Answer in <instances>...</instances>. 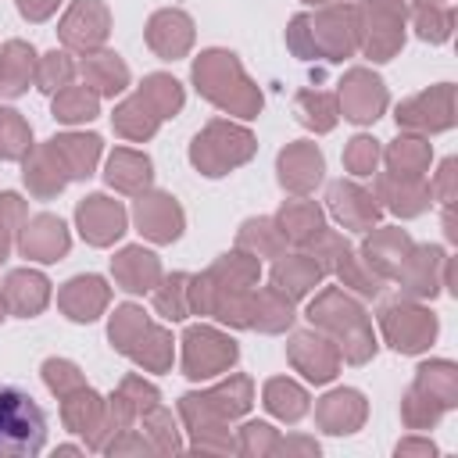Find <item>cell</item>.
I'll use <instances>...</instances> for the list:
<instances>
[{
  "mask_svg": "<svg viewBox=\"0 0 458 458\" xmlns=\"http://www.w3.org/2000/svg\"><path fill=\"white\" fill-rule=\"evenodd\" d=\"M75 222H79V233L93 247H107V243H114L125 233V211H122V204L118 200H107L104 193L86 197L75 208Z\"/></svg>",
  "mask_w": 458,
  "mask_h": 458,
  "instance_id": "13",
  "label": "cell"
},
{
  "mask_svg": "<svg viewBox=\"0 0 458 458\" xmlns=\"http://www.w3.org/2000/svg\"><path fill=\"white\" fill-rule=\"evenodd\" d=\"M379 322H383L386 340L404 354H415V351L429 347L433 336H437V318L426 308H415V304H401V301L386 304L379 311Z\"/></svg>",
  "mask_w": 458,
  "mask_h": 458,
  "instance_id": "8",
  "label": "cell"
},
{
  "mask_svg": "<svg viewBox=\"0 0 458 458\" xmlns=\"http://www.w3.org/2000/svg\"><path fill=\"white\" fill-rule=\"evenodd\" d=\"M236 361V344L208 326H193L182 336V369L190 379H208Z\"/></svg>",
  "mask_w": 458,
  "mask_h": 458,
  "instance_id": "7",
  "label": "cell"
},
{
  "mask_svg": "<svg viewBox=\"0 0 458 458\" xmlns=\"http://www.w3.org/2000/svg\"><path fill=\"white\" fill-rule=\"evenodd\" d=\"M57 304L68 311V318L75 322H93L104 304H107V286L100 276H75L72 283H64V290L57 293Z\"/></svg>",
  "mask_w": 458,
  "mask_h": 458,
  "instance_id": "20",
  "label": "cell"
},
{
  "mask_svg": "<svg viewBox=\"0 0 458 458\" xmlns=\"http://www.w3.org/2000/svg\"><path fill=\"white\" fill-rule=\"evenodd\" d=\"M254 154V136L229 122H211L190 147V161L204 175H225L229 168L243 165Z\"/></svg>",
  "mask_w": 458,
  "mask_h": 458,
  "instance_id": "5",
  "label": "cell"
},
{
  "mask_svg": "<svg viewBox=\"0 0 458 458\" xmlns=\"http://www.w3.org/2000/svg\"><path fill=\"white\" fill-rule=\"evenodd\" d=\"M340 107H344V118L365 125V122H376L379 111L386 107V89L383 82L365 72V68H354L347 72V79L340 82Z\"/></svg>",
  "mask_w": 458,
  "mask_h": 458,
  "instance_id": "11",
  "label": "cell"
},
{
  "mask_svg": "<svg viewBox=\"0 0 458 458\" xmlns=\"http://www.w3.org/2000/svg\"><path fill=\"white\" fill-rule=\"evenodd\" d=\"M318 276H322V268H318V261H315L311 254L283 258V261L272 268V283H276V290H283L290 301H293V297H304V293L318 283Z\"/></svg>",
  "mask_w": 458,
  "mask_h": 458,
  "instance_id": "30",
  "label": "cell"
},
{
  "mask_svg": "<svg viewBox=\"0 0 458 458\" xmlns=\"http://www.w3.org/2000/svg\"><path fill=\"white\" fill-rule=\"evenodd\" d=\"M311 4H315V0H311Z\"/></svg>",
  "mask_w": 458,
  "mask_h": 458,
  "instance_id": "57",
  "label": "cell"
},
{
  "mask_svg": "<svg viewBox=\"0 0 458 458\" xmlns=\"http://www.w3.org/2000/svg\"><path fill=\"white\" fill-rule=\"evenodd\" d=\"M329 211L347 225V229H372L379 218V204L372 193H365L358 182H333L329 186Z\"/></svg>",
  "mask_w": 458,
  "mask_h": 458,
  "instance_id": "15",
  "label": "cell"
},
{
  "mask_svg": "<svg viewBox=\"0 0 458 458\" xmlns=\"http://www.w3.org/2000/svg\"><path fill=\"white\" fill-rule=\"evenodd\" d=\"M21 218V200L14 193H4L0 197V261L7 258V247H11V222Z\"/></svg>",
  "mask_w": 458,
  "mask_h": 458,
  "instance_id": "52",
  "label": "cell"
},
{
  "mask_svg": "<svg viewBox=\"0 0 458 458\" xmlns=\"http://www.w3.org/2000/svg\"><path fill=\"white\" fill-rule=\"evenodd\" d=\"M107 182L114 190H125V193H140L150 186V161L136 150H114L111 161H107Z\"/></svg>",
  "mask_w": 458,
  "mask_h": 458,
  "instance_id": "32",
  "label": "cell"
},
{
  "mask_svg": "<svg viewBox=\"0 0 458 458\" xmlns=\"http://www.w3.org/2000/svg\"><path fill=\"white\" fill-rule=\"evenodd\" d=\"M208 408H218L222 415H240V411H247L250 408V383L243 379V376H236L233 383H225V386H218V390H211L208 397H200Z\"/></svg>",
  "mask_w": 458,
  "mask_h": 458,
  "instance_id": "47",
  "label": "cell"
},
{
  "mask_svg": "<svg viewBox=\"0 0 458 458\" xmlns=\"http://www.w3.org/2000/svg\"><path fill=\"white\" fill-rule=\"evenodd\" d=\"M429 186L422 179H408V175H379V200H386L390 211L397 215H419L429 208Z\"/></svg>",
  "mask_w": 458,
  "mask_h": 458,
  "instance_id": "26",
  "label": "cell"
},
{
  "mask_svg": "<svg viewBox=\"0 0 458 458\" xmlns=\"http://www.w3.org/2000/svg\"><path fill=\"white\" fill-rule=\"evenodd\" d=\"M236 243H240V250H254V258H261V254H279L283 236H279L276 222H268V218H250V222H243Z\"/></svg>",
  "mask_w": 458,
  "mask_h": 458,
  "instance_id": "45",
  "label": "cell"
},
{
  "mask_svg": "<svg viewBox=\"0 0 458 458\" xmlns=\"http://www.w3.org/2000/svg\"><path fill=\"white\" fill-rule=\"evenodd\" d=\"M136 225L154 243H172L182 233V208L168 193H140L136 200Z\"/></svg>",
  "mask_w": 458,
  "mask_h": 458,
  "instance_id": "14",
  "label": "cell"
},
{
  "mask_svg": "<svg viewBox=\"0 0 458 458\" xmlns=\"http://www.w3.org/2000/svg\"><path fill=\"white\" fill-rule=\"evenodd\" d=\"M193 82L211 104H218L225 111H236L243 118H254L258 107H261V93L247 82L240 61L225 50L200 54V61L193 64Z\"/></svg>",
  "mask_w": 458,
  "mask_h": 458,
  "instance_id": "1",
  "label": "cell"
},
{
  "mask_svg": "<svg viewBox=\"0 0 458 458\" xmlns=\"http://www.w3.org/2000/svg\"><path fill=\"white\" fill-rule=\"evenodd\" d=\"M32 147V132L25 118L11 107H0V161H18Z\"/></svg>",
  "mask_w": 458,
  "mask_h": 458,
  "instance_id": "40",
  "label": "cell"
},
{
  "mask_svg": "<svg viewBox=\"0 0 458 458\" xmlns=\"http://www.w3.org/2000/svg\"><path fill=\"white\" fill-rule=\"evenodd\" d=\"M107 7L100 0H75L61 21V43L72 50H97L107 39Z\"/></svg>",
  "mask_w": 458,
  "mask_h": 458,
  "instance_id": "12",
  "label": "cell"
},
{
  "mask_svg": "<svg viewBox=\"0 0 458 458\" xmlns=\"http://www.w3.org/2000/svg\"><path fill=\"white\" fill-rule=\"evenodd\" d=\"M111 268H114V279L122 283V290H129V293H147V290H154L157 279H161L157 258H154L150 250H143V247H125V250L111 261Z\"/></svg>",
  "mask_w": 458,
  "mask_h": 458,
  "instance_id": "23",
  "label": "cell"
},
{
  "mask_svg": "<svg viewBox=\"0 0 458 458\" xmlns=\"http://www.w3.org/2000/svg\"><path fill=\"white\" fill-rule=\"evenodd\" d=\"M140 93L150 100V107H154L161 118H172V114L182 107V89H179V82H175L172 75H150V79H143Z\"/></svg>",
  "mask_w": 458,
  "mask_h": 458,
  "instance_id": "44",
  "label": "cell"
},
{
  "mask_svg": "<svg viewBox=\"0 0 458 458\" xmlns=\"http://www.w3.org/2000/svg\"><path fill=\"white\" fill-rule=\"evenodd\" d=\"M390 172L394 175H408V179H422L426 165H429V143L415 140V136H401L397 143H390L386 150Z\"/></svg>",
  "mask_w": 458,
  "mask_h": 458,
  "instance_id": "37",
  "label": "cell"
},
{
  "mask_svg": "<svg viewBox=\"0 0 458 458\" xmlns=\"http://www.w3.org/2000/svg\"><path fill=\"white\" fill-rule=\"evenodd\" d=\"M157 122H161V114L150 107V100H147L143 93L129 97V100L114 111V129H118L122 136H129V140H147V136H154Z\"/></svg>",
  "mask_w": 458,
  "mask_h": 458,
  "instance_id": "35",
  "label": "cell"
},
{
  "mask_svg": "<svg viewBox=\"0 0 458 458\" xmlns=\"http://www.w3.org/2000/svg\"><path fill=\"white\" fill-rule=\"evenodd\" d=\"M308 318L318 322L322 329H333L340 340H344V354L351 361H365L376 344H372V329H369V318L361 315V308L354 301H347L340 290H326L311 308H308Z\"/></svg>",
  "mask_w": 458,
  "mask_h": 458,
  "instance_id": "4",
  "label": "cell"
},
{
  "mask_svg": "<svg viewBox=\"0 0 458 458\" xmlns=\"http://www.w3.org/2000/svg\"><path fill=\"white\" fill-rule=\"evenodd\" d=\"M147 43L165 57V61H175L190 50L193 43V21L182 14V11H157L147 25Z\"/></svg>",
  "mask_w": 458,
  "mask_h": 458,
  "instance_id": "16",
  "label": "cell"
},
{
  "mask_svg": "<svg viewBox=\"0 0 458 458\" xmlns=\"http://www.w3.org/2000/svg\"><path fill=\"white\" fill-rule=\"evenodd\" d=\"M64 182H68V172L57 161V154H54L50 143H43L32 157H25V186L36 197H54V193L64 190Z\"/></svg>",
  "mask_w": 458,
  "mask_h": 458,
  "instance_id": "29",
  "label": "cell"
},
{
  "mask_svg": "<svg viewBox=\"0 0 458 458\" xmlns=\"http://www.w3.org/2000/svg\"><path fill=\"white\" fill-rule=\"evenodd\" d=\"M451 122H454V86L451 82H440L397 107V125H404V129L437 132V129H447Z\"/></svg>",
  "mask_w": 458,
  "mask_h": 458,
  "instance_id": "10",
  "label": "cell"
},
{
  "mask_svg": "<svg viewBox=\"0 0 458 458\" xmlns=\"http://www.w3.org/2000/svg\"><path fill=\"white\" fill-rule=\"evenodd\" d=\"M276 229H279L283 240L308 247V243L322 233V211H318L315 200H290V204H283V211L276 215Z\"/></svg>",
  "mask_w": 458,
  "mask_h": 458,
  "instance_id": "27",
  "label": "cell"
},
{
  "mask_svg": "<svg viewBox=\"0 0 458 458\" xmlns=\"http://www.w3.org/2000/svg\"><path fill=\"white\" fill-rule=\"evenodd\" d=\"M54 118L57 122H89L97 118V93L86 86H64L54 97Z\"/></svg>",
  "mask_w": 458,
  "mask_h": 458,
  "instance_id": "39",
  "label": "cell"
},
{
  "mask_svg": "<svg viewBox=\"0 0 458 458\" xmlns=\"http://www.w3.org/2000/svg\"><path fill=\"white\" fill-rule=\"evenodd\" d=\"M329 268H333V272H336V276H340V279H344L347 286H354V290H358L361 297H376V293L383 290V279H379V276H376L372 268L365 272V268L358 265V258L351 254V247H347V243H344V247H340V250L333 254Z\"/></svg>",
  "mask_w": 458,
  "mask_h": 458,
  "instance_id": "38",
  "label": "cell"
},
{
  "mask_svg": "<svg viewBox=\"0 0 458 458\" xmlns=\"http://www.w3.org/2000/svg\"><path fill=\"white\" fill-rule=\"evenodd\" d=\"M72 72H75V64L64 57V54H47L43 61H39V72H36V82H39V89L43 93H54V89H64L68 86V79H72Z\"/></svg>",
  "mask_w": 458,
  "mask_h": 458,
  "instance_id": "49",
  "label": "cell"
},
{
  "mask_svg": "<svg viewBox=\"0 0 458 458\" xmlns=\"http://www.w3.org/2000/svg\"><path fill=\"white\" fill-rule=\"evenodd\" d=\"M297 111H301V122L318 129V132H329L336 125V97L329 93H297Z\"/></svg>",
  "mask_w": 458,
  "mask_h": 458,
  "instance_id": "43",
  "label": "cell"
},
{
  "mask_svg": "<svg viewBox=\"0 0 458 458\" xmlns=\"http://www.w3.org/2000/svg\"><path fill=\"white\" fill-rule=\"evenodd\" d=\"M322 179V154L315 143H290L279 154V182L293 193H308Z\"/></svg>",
  "mask_w": 458,
  "mask_h": 458,
  "instance_id": "18",
  "label": "cell"
},
{
  "mask_svg": "<svg viewBox=\"0 0 458 458\" xmlns=\"http://www.w3.org/2000/svg\"><path fill=\"white\" fill-rule=\"evenodd\" d=\"M29 79H36V54L29 43L11 39L0 50V93L4 97H21Z\"/></svg>",
  "mask_w": 458,
  "mask_h": 458,
  "instance_id": "28",
  "label": "cell"
},
{
  "mask_svg": "<svg viewBox=\"0 0 458 458\" xmlns=\"http://www.w3.org/2000/svg\"><path fill=\"white\" fill-rule=\"evenodd\" d=\"M21 254L36 258V261H57L68 250V229L61 218L54 215H36L32 222H25L21 229Z\"/></svg>",
  "mask_w": 458,
  "mask_h": 458,
  "instance_id": "17",
  "label": "cell"
},
{
  "mask_svg": "<svg viewBox=\"0 0 458 458\" xmlns=\"http://www.w3.org/2000/svg\"><path fill=\"white\" fill-rule=\"evenodd\" d=\"M451 25H454V11L451 7H440V4H419L415 7V29L422 39L429 43H444L451 36Z\"/></svg>",
  "mask_w": 458,
  "mask_h": 458,
  "instance_id": "46",
  "label": "cell"
},
{
  "mask_svg": "<svg viewBox=\"0 0 458 458\" xmlns=\"http://www.w3.org/2000/svg\"><path fill=\"white\" fill-rule=\"evenodd\" d=\"M429 4H437V0H429Z\"/></svg>",
  "mask_w": 458,
  "mask_h": 458,
  "instance_id": "56",
  "label": "cell"
},
{
  "mask_svg": "<svg viewBox=\"0 0 458 458\" xmlns=\"http://www.w3.org/2000/svg\"><path fill=\"white\" fill-rule=\"evenodd\" d=\"M54 7H57V0H18V11H21L29 21H43V18H50Z\"/></svg>",
  "mask_w": 458,
  "mask_h": 458,
  "instance_id": "53",
  "label": "cell"
},
{
  "mask_svg": "<svg viewBox=\"0 0 458 458\" xmlns=\"http://www.w3.org/2000/svg\"><path fill=\"white\" fill-rule=\"evenodd\" d=\"M376 161H379V147H376L372 136H354L344 150V165H347L351 175H372Z\"/></svg>",
  "mask_w": 458,
  "mask_h": 458,
  "instance_id": "48",
  "label": "cell"
},
{
  "mask_svg": "<svg viewBox=\"0 0 458 458\" xmlns=\"http://www.w3.org/2000/svg\"><path fill=\"white\" fill-rule=\"evenodd\" d=\"M43 379H47V386H50L54 394H61V397H68L72 390L86 386L82 376H79V369H75L72 361H57V358H50V361L43 365Z\"/></svg>",
  "mask_w": 458,
  "mask_h": 458,
  "instance_id": "50",
  "label": "cell"
},
{
  "mask_svg": "<svg viewBox=\"0 0 458 458\" xmlns=\"http://www.w3.org/2000/svg\"><path fill=\"white\" fill-rule=\"evenodd\" d=\"M0 318H4V293H0Z\"/></svg>",
  "mask_w": 458,
  "mask_h": 458,
  "instance_id": "55",
  "label": "cell"
},
{
  "mask_svg": "<svg viewBox=\"0 0 458 458\" xmlns=\"http://www.w3.org/2000/svg\"><path fill=\"white\" fill-rule=\"evenodd\" d=\"M408 250H411V240H408L401 229H379V233H372V236L365 240V247H361L365 265H369L379 279L397 276L401 265H404V258H408Z\"/></svg>",
  "mask_w": 458,
  "mask_h": 458,
  "instance_id": "21",
  "label": "cell"
},
{
  "mask_svg": "<svg viewBox=\"0 0 458 458\" xmlns=\"http://www.w3.org/2000/svg\"><path fill=\"white\" fill-rule=\"evenodd\" d=\"M308 25H311L315 54L322 50L329 61H344L358 47L361 29H358V11H351V7H329L318 18H308Z\"/></svg>",
  "mask_w": 458,
  "mask_h": 458,
  "instance_id": "9",
  "label": "cell"
},
{
  "mask_svg": "<svg viewBox=\"0 0 458 458\" xmlns=\"http://www.w3.org/2000/svg\"><path fill=\"white\" fill-rule=\"evenodd\" d=\"M286 43L297 57H315V43H311V25H308V14H297L286 29Z\"/></svg>",
  "mask_w": 458,
  "mask_h": 458,
  "instance_id": "51",
  "label": "cell"
},
{
  "mask_svg": "<svg viewBox=\"0 0 458 458\" xmlns=\"http://www.w3.org/2000/svg\"><path fill=\"white\" fill-rule=\"evenodd\" d=\"M47 444V415L29 390L0 383V458H32Z\"/></svg>",
  "mask_w": 458,
  "mask_h": 458,
  "instance_id": "2",
  "label": "cell"
},
{
  "mask_svg": "<svg viewBox=\"0 0 458 458\" xmlns=\"http://www.w3.org/2000/svg\"><path fill=\"white\" fill-rule=\"evenodd\" d=\"M0 293H4V304H7L14 315L32 318V315H39V311L47 308V301H50V283H47V276H39V272L18 268V272L7 276V283H4Z\"/></svg>",
  "mask_w": 458,
  "mask_h": 458,
  "instance_id": "19",
  "label": "cell"
},
{
  "mask_svg": "<svg viewBox=\"0 0 458 458\" xmlns=\"http://www.w3.org/2000/svg\"><path fill=\"white\" fill-rule=\"evenodd\" d=\"M86 86H97V93L104 97H114L129 86V68L118 61V54H89L82 64H79Z\"/></svg>",
  "mask_w": 458,
  "mask_h": 458,
  "instance_id": "31",
  "label": "cell"
},
{
  "mask_svg": "<svg viewBox=\"0 0 458 458\" xmlns=\"http://www.w3.org/2000/svg\"><path fill=\"white\" fill-rule=\"evenodd\" d=\"M451 182H454V157H447V161L440 165V179H437V193H440L444 204H451V197H454Z\"/></svg>",
  "mask_w": 458,
  "mask_h": 458,
  "instance_id": "54",
  "label": "cell"
},
{
  "mask_svg": "<svg viewBox=\"0 0 458 458\" xmlns=\"http://www.w3.org/2000/svg\"><path fill=\"white\" fill-rule=\"evenodd\" d=\"M293 322V304L283 290H261L250 297V318L247 326H258L265 333H279Z\"/></svg>",
  "mask_w": 458,
  "mask_h": 458,
  "instance_id": "33",
  "label": "cell"
},
{
  "mask_svg": "<svg viewBox=\"0 0 458 458\" xmlns=\"http://www.w3.org/2000/svg\"><path fill=\"white\" fill-rule=\"evenodd\" d=\"M361 415H365V404H361V394L354 390H336L318 404V419L329 433H351L361 422Z\"/></svg>",
  "mask_w": 458,
  "mask_h": 458,
  "instance_id": "34",
  "label": "cell"
},
{
  "mask_svg": "<svg viewBox=\"0 0 458 458\" xmlns=\"http://www.w3.org/2000/svg\"><path fill=\"white\" fill-rule=\"evenodd\" d=\"M365 54L372 61H386L404 43V4L401 0H361Z\"/></svg>",
  "mask_w": 458,
  "mask_h": 458,
  "instance_id": "6",
  "label": "cell"
},
{
  "mask_svg": "<svg viewBox=\"0 0 458 458\" xmlns=\"http://www.w3.org/2000/svg\"><path fill=\"white\" fill-rule=\"evenodd\" d=\"M154 304L165 318H186L190 315V276L175 272L154 290Z\"/></svg>",
  "mask_w": 458,
  "mask_h": 458,
  "instance_id": "42",
  "label": "cell"
},
{
  "mask_svg": "<svg viewBox=\"0 0 458 458\" xmlns=\"http://www.w3.org/2000/svg\"><path fill=\"white\" fill-rule=\"evenodd\" d=\"M419 394L433 397L440 408H451L454 397H458V372L451 361H433V365H422L419 369V383H415Z\"/></svg>",
  "mask_w": 458,
  "mask_h": 458,
  "instance_id": "36",
  "label": "cell"
},
{
  "mask_svg": "<svg viewBox=\"0 0 458 458\" xmlns=\"http://www.w3.org/2000/svg\"><path fill=\"white\" fill-rule=\"evenodd\" d=\"M444 265V250L440 247H411L408 250V258H404V265H401V272H397V279H401V286L411 293V297H433L437 293V268Z\"/></svg>",
  "mask_w": 458,
  "mask_h": 458,
  "instance_id": "24",
  "label": "cell"
},
{
  "mask_svg": "<svg viewBox=\"0 0 458 458\" xmlns=\"http://www.w3.org/2000/svg\"><path fill=\"white\" fill-rule=\"evenodd\" d=\"M57 161L64 165L68 179H86L100 157V136H79V132H64V136H54L50 140Z\"/></svg>",
  "mask_w": 458,
  "mask_h": 458,
  "instance_id": "25",
  "label": "cell"
},
{
  "mask_svg": "<svg viewBox=\"0 0 458 458\" xmlns=\"http://www.w3.org/2000/svg\"><path fill=\"white\" fill-rule=\"evenodd\" d=\"M290 358L297 369H304L308 379L315 383H326L336 376V347L315 333H297L290 340Z\"/></svg>",
  "mask_w": 458,
  "mask_h": 458,
  "instance_id": "22",
  "label": "cell"
},
{
  "mask_svg": "<svg viewBox=\"0 0 458 458\" xmlns=\"http://www.w3.org/2000/svg\"><path fill=\"white\" fill-rule=\"evenodd\" d=\"M111 344L147 369H168L172 365V336L165 329H157L154 322H147L136 304H122L114 311Z\"/></svg>",
  "mask_w": 458,
  "mask_h": 458,
  "instance_id": "3",
  "label": "cell"
},
{
  "mask_svg": "<svg viewBox=\"0 0 458 458\" xmlns=\"http://www.w3.org/2000/svg\"><path fill=\"white\" fill-rule=\"evenodd\" d=\"M265 404H268V411L279 415V419H301V415L308 411L304 390H301L297 383H290V379H272V383L265 386Z\"/></svg>",
  "mask_w": 458,
  "mask_h": 458,
  "instance_id": "41",
  "label": "cell"
}]
</instances>
